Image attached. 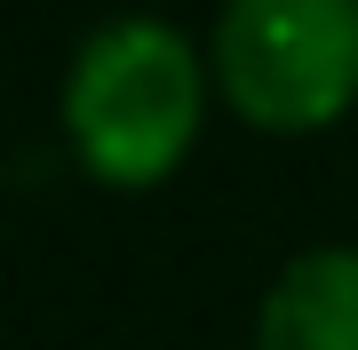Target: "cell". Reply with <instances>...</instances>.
<instances>
[{"mask_svg": "<svg viewBox=\"0 0 358 350\" xmlns=\"http://www.w3.org/2000/svg\"><path fill=\"white\" fill-rule=\"evenodd\" d=\"M64 128L96 175L152 183L199 128V64L167 16H103L64 72Z\"/></svg>", "mask_w": 358, "mask_h": 350, "instance_id": "6da1fadb", "label": "cell"}, {"mask_svg": "<svg viewBox=\"0 0 358 350\" xmlns=\"http://www.w3.org/2000/svg\"><path fill=\"white\" fill-rule=\"evenodd\" d=\"M215 72L263 128H319L358 96V0H223Z\"/></svg>", "mask_w": 358, "mask_h": 350, "instance_id": "7a4b0ae2", "label": "cell"}, {"mask_svg": "<svg viewBox=\"0 0 358 350\" xmlns=\"http://www.w3.org/2000/svg\"><path fill=\"white\" fill-rule=\"evenodd\" d=\"M255 350H358V247H303L271 279Z\"/></svg>", "mask_w": 358, "mask_h": 350, "instance_id": "3957f363", "label": "cell"}]
</instances>
